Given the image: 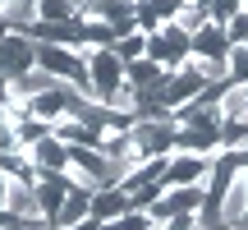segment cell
<instances>
[{
  "mask_svg": "<svg viewBox=\"0 0 248 230\" xmlns=\"http://www.w3.org/2000/svg\"><path fill=\"white\" fill-rule=\"evenodd\" d=\"M9 124H14V143H18L23 152L51 133V124H46V120H37V115H23V120H9Z\"/></svg>",
  "mask_w": 248,
  "mask_h": 230,
  "instance_id": "2e32d148",
  "label": "cell"
},
{
  "mask_svg": "<svg viewBox=\"0 0 248 230\" xmlns=\"http://www.w3.org/2000/svg\"><path fill=\"white\" fill-rule=\"evenodd\" d=\"M101 230H156V221H152L147 212H124V216H115V221H106Z\"/></svg>",
  "mask_w": 248,
  "mask_h": 230,
  "instance_id": "ffe728a7",
  "label": "cell"
},
{
  "mask_svg": "<svg viewBox=\"0 0 248 230\" xmlns=\"http://www.w3.org/2000/svg\"><path fill=\"white\" fill-rule=\"evenodd\" d=\"M5 198H9V175H0V212H5Z\"/></svg>",
  "mask_w": 248,
  "mask_h": 230,
  "instance_id": "cb8c5ba5",
  "label": "cell"
},
{
  "mask_svg": "<svg viewBox=\"0 0 248 230\" xmlns=\"http://www.w3.org/2000/svg\"><path fill=\"white\" fill-rule=\"evenodd\" d=\"M234 230H248V207H244V216H239V226H234Z\"/></svg>",
  "mask_w": 248,
  "mask_h": 230,
  "instance_id": "4316f807",
  "label": "cell"
},
{
  "mask_svg": "<svg viewBox=\"0 0 248 230\" xmlns=\"http://www.w3.org/2000/svg\"><path fill=\"white\" fill-rule=\"evenodd\" d=\"M69 230H101V221H92V216H88V221H78V226H69Z\"/></svg>",
  "mask_w": 248,
  "mask_h": 230,
  "instance_id": "d4e9b609",
  "label": "cell"
},
{
  "mask_svg": "<svg viewBox=\"0 0 248 230\" xmlns=\"http://www.w3.org/2000/svg\"><path fill=\"white\" fill-rule=\"evenodd\" d=\"M175 115L170 120H133V129H129V138H133V148L142 152V157H170V148H175Z\"/></svg>",
  "mask_w": 248,
  "mask_h": 230,
  "instance_id": "277c9868",
  "label": "cell"
},
{
  "mask_svg": "<svg viewBox=\"0 0 248 230\" xmlns=\"http://www.w3.org/2000/svg\"><path fill=\"white\" fill-rule=\"evenodd\" d=\"M37 65V46L28 42L23 33H5L0 37V74L5 79H18V74H28Z\"/></svg>",
  "mask_w": 248,
  "mask_h": 230,
  "instance_id": "8992f818",
  "label": "cell"
},
{
  "mask_svg": "<svg viewBox=\"0 0 248 230\" xmlns=\"http://www.w3.org/2000/svg\"><path fill=\"white\" fill-rule=\"evenodd\" d=\"M83 60H88V83H92V92H97V101L106 106V97L124 83V65H120V55L110 51V46H101V51H83Z\"/></svg>",
  "mask_w": 248,
  "mask_h": 230,
  "instance_id": "7a4b0ae2",
  "label": "cell"
},
{
  "mask_svg": "<svg viewBox=\"0 0 248 230\" xmlns=\"http://www.w3.org/2000/svg\"><path fill=\"white\" fill-rule=\"evenodd\" d=\"M110 51L120 55V65H133V60H142L147 55V33H129V37H120Z\"/></svg>",
  "mask_w": 248,
  "mask_h": 230,
  "instance_id": "d6986e66",
  "label": "cell"
},
{
  "mask_svg": "<svg viewBox=\"0 0 248 230\" xmlns=\"http://www.w3.org/2000/svg\"><path fill=\"white\" fill-rule=\"evenodd\" d=\"M32 5H37V0H32Z\"/></svg>",
  "mask_w": 248,
  "mask_h": 230,
  "instance_id": "f1b7e54d",
  "label": "cell"
},
{
  "mask_svg": "<svg viewBox=\"0 0 248 230\" xmlns=\"http://www.w3.org/2000/svg\"><path fill=\"white\" fill-rule=\"evenodd\" d=\"M207 9H212V23L225 28V23H230V18L244 9V0H207Z\"/></svg>",
  "mask_w": 248,
  "mask_h": 230,
  "instance_id": "7402d4cb",
  "label": "cell"
},
{
  "mask_svg": "<svg viewBox=\"0 0 248 230\" xmlns=\"http://www.w3.org/2000/svg\"><path fill=\"white\" fill-rule=\"evenodd\" d=\"M88 212H92V221H101V226H106V221H115V216L129 212V203H124V194H120V189H97Z\"/></svg>",
  "mask_w": 248,
  "mask_h": 230,
  "instance_id": "5bb4252c",
  "label": "cell"
},
{
  "mask_svg": "<svg viewBox=\"0 0 248 230\" xmlns=\"http://www.w3.org/2000/svg\"><path fill=\"white\" fill-rule=\"evenodd\" d=\"M88 207H92V194H83V189H69V194H64V203H60V212H55V226L69 230V226L88 221V216H92Z\"/></svg>",
  "mask_w": 248,
  "mask_h": 230,
  "instance_id": "4fadbf2b",
  "label": "cell"
},
{
  "mask_svg": "<svg viewBox=\"0 0 248 230\" xmlns=\"http://www.w3.org/2000/svg\"><path fill=\"white\" fill-rule=\"evenodd\" d=\"M202 23H212V9H207V0H179V9H175V28H184V33L193 37Z\"/></svg>",
  "mask_w": 248,
  "mask_h": 230,
  "instance_id": "9a60e30c",
  "label": "cell"
},
{
  "mask_svg": "<svg viewBox=\"0 0 248 230\" xmlns=\"http://www.w3.org/2000/svg\"><path fill=\"white\" fill-rule=\"evenodd\" d=\"M37 18L42 23H69V18H78V0H37Z\"/></svg>",
  "mask_w": 248,
  "mask_h": 230,
  "instance_id": "e0dca14e",
  "label": "cell"
},
{
  "mask_svg": "<svg viewBox=\"0 0 248 230\" xmlns=\"http://www.w3.org/2000/svg\"><path fill=\"white\" fill-rule=\"evenodd\" d=\"M188 55H193V60L225 65V55H230V37H225V28L221 23H202L193 37H188Z\"/></svg>",
  "mask_w": 248,
  "mask_h": 230,
  "instance_id": "52a82bcc",
  "label": "cell"
},
{
  "mask_svg": "<svg viewBox=\"0 0 248 230\" xmlns=\"http://www.w3.org/2000/svg\"><path fill=\"white\" fill-rule=\"evenodd\" d=\"M147 60H156L161 69H179L188 60V33L175 23H166L161 33H147Z\"/></svg>",
  "mask_w": 248,
  "mask_h": 230,
  "instance_id": "5b68a950",
  "label": "cell"
},
{
  "mask_svg": "<svg viewBox=\"0 0 248 230\" xmlns=\"http://www.w3.org/2000/svg\"><path fill=\"white\" fill-rule=\"evenodd\" d=\"M161 79H166V69H161L156 60H133V65H124V83H129L133 92H156L161 97Z\"/></svg>",
  "mask_w": 248,
  "mask_h": 230,
  "instance_id": "8fae6325",
  "label": "cell"
},
{
  "mask_svg": "<svg viewBox=\"0 0 248 230\" xmlns=\"http://www.w3.org/2000/svg\"><path fill=\"white\" fill-rule=\"evenodd\" d=\"M225 69H230V83H248V46H230Z\"/></svg>",
  "mask_w": 248,
  "mask_h": 230,
  "instance_id": "44dd1931",
  "label": "cell"
},
{
  "mask_svg": "<svg viewBox=\"0 0 248 230\" xmlns=\"http://www.w3.org/2000/svg\"><path fill=\"white\" fill-rule=\"evenodd\" d=\"M212 175V157H198V152H170L166 170H161V189H193Z\"/></svg>",
  "mask_w": 248,
  "mask_h": 230,
  "instance_id": "6da1fadb",
  "label": "cell"
},
{
  "mask_svg": "<svg viewBox=\"0 0 248 230\" xmlns=\"http://www.w3.org/2000/svg\"><path fill=\"white\" fill-rule=\"evenodd\" d=\"M28 157H32V170H37V175H64V166H69V148H64L55 133H46L42 143H32Z\"/></svg>",
  "mask_w": 248,
  "mask_h": 230,
  "instance_id": "ba28073f",
  "label": "cell"
},
{
  "mask_svg": "<svg viewBox=\"0 0 248 230\" xmlns=\"http://www.w3.org/2000/svg\"><path fill=\"white\" fill-rule=\"evenodd\" d=\"M216 143H221V152H248V120H225Z\"/></svg>",
  "mask_w": 248,
  "mask_h": 230,
  "instance_id": "ac0fdd59",
  "label": "cell"
},
{
  "mask_svg": "<svg viewBox=\"0 0 248 230\" xmlns=\"http://www.w3.org/2000/svg\"><path fill=\"white\" fill-rule=\"evenodd\" d=\"M244 14H248V0H244Z\"/></svg>",
  "mask_w": 248,
  "mask_h": 230,
  "instance_id": "83f0119b",
  "label": "cell"
},
{
  "mask_svg": "<svg viewBox=\"0 0 248 230\" xmlns=\"http://www.w3.org/2000/svg\"><path fill=\"white\" fill-rule=\"evenodd\" d=\"M32 194H37V212H42V221H55V212H60L69 184H64V175H37Z\"/></svg>",
  "mask_w": 248,
  "mask_h": 230,
  "instance_id": "30bf717a",
  "label": "cell"
},
{
  "mask_svg": "<svg viewBox=\"0 0 248 230\" xmlns=\"http://www.w3.org/2000/svg\"><path fill=\"white\" fill-rule=\"evenodd\" d=\"M225 37H230V46H248V14H244V9L225 23Z\"/></svg>",
  "mask_w": 248,
  "mask_h": 230,
  "instance_id": "603a6c76",
  "label": "cell"
},
{
  "mask_svg": "<svg viewBox=\"0 0 248 230\" xmlns=\"http://www.w3.org/2000/svg\"><path fill=\"white\" fill-rule=\"evenodd\" d=\"M202 88H207V79L198 74V65L184 60L179 69H166V79H161V101H166L170 111H179V106H188Z\"/></svg>",
  "mask_w": 248,
  "mask_h": 230,
  "instance_id": "3957f363",
  "label": "cell"
},
{
  "mask_svg": "<svg viewBox=\"0 0 248 230\" xmlns=\"http://www.w3.org/2000/svg\"><path fill=\"white\" fill-rule=\"evenodd\" d=\"M244 207H248V180H244V170H234L230 189H225V198H221V221L225 226H239Z\"/></svg>",
  "mask_w": 248,
  "mask_h": 230,
  "instance_id": "7c38bea8",
  "label": "cell"
},
{
  "mask_svg": "<svg viewBox=\"0 0 248 230\" xmlns=\"http://www.w3.org/2000/svg\"><path fill=\"white\" fill-rule=\"evenodd\" d=\"M5 212H9V221H42V212H37V194H32V180H9Z\"/></svg>",
  "mask_w": 248,
  "mask_h": 230,
  "instance_id": "9c48e42d",
  "label": "cell"
},
{
  "mask_svg": "<svg viewBox=\"0 0 248 230\" xmlns=\"http://www.w3.org/2000/svg\"><path fill=\"white\" fill-rule=\"evenodd\" d=\"M5 92H9V79H5V74H0V101H5Z\"/></svg>",
  "mask_w": 248,
  "mask_h": 230,
  "instance_id": "484cf974",
  "label": "cell"
}]
</instances>
